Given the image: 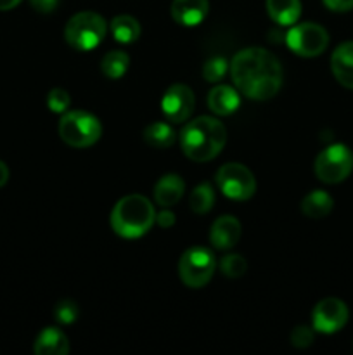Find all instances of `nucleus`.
Listing matches in <instances>:
<instances>
[{"label": "nucleus", "mask_w": 353, "mask_h": 355, "mask_svg": "<svg viewBox=\"0 0 353 355\" xmlns=\"http://www.w3.org/2000/svg\"><path fill=\"white\" fill-rule=\"evenodd\" d=\"M230 76L235 89L255 101L272 99L282 87V66L270 51L242 49L232 58Z\"/></svg>", "instance_id": "obj_1"}, {"label": "nucleus", "mask_w": 353, "mask_h": 355, "mask_svg": "<svg viewBox=\"0 0 353 355\" xmlns=\"http://www.w3.org/2000/svg\"><path fill=\"white\" fill-rule=\"evenodd\" d=\"M179 142L187 158L204 163L220 155L227 142V130L217 118L199 116L182 128Z\"/></svg>", "instance_id": "obj_2"}, {"label": "nucleus", "mask_w": 353, "mask_h": 355, "mask_svg": "<svg viewBox=\"0 0 353 355\" xmlns=\"http://www.w3.org/2000/svg\"><path fill=\"white\" fill-rule=\"evenodd\" d=\"M156 222L154 207L141 194L125 196L114 205L111 211V227L125 239L144 236Z\"/></svg>", "instance_id": "obj_3"}, {"label": "nucleus", "mask_w": 353, "mask_h": 355, "mask_svg": "<svg viewBox=\"0 0 353 355\" xmlns=\"http://www.w3.org/2000/svg\"><path fill=\"white\" fill-rule=\"evenodd\" d=\"M107 24L102 16L96 12H78L68 21L64 38L76 51H92L106 37Z\"/></svg>", "instance_id": "obj_4"}, {"label": "nucleus", "mask_w": 353, "mask_h": 355, "mask_svg": "<svg viewBox=\"0 0 353 355\" xmlns=\"http://www.w3.org/2000/svg\"><path fill=\"white\" fill-rule=\"evenodd\" d=\"M100 134V121L87 111H69L59 121V135L71 148H89L99 141Z\"/></svg>", "instance_id": "obj_5"}, {"label": "nucleus", "mask_w": 353, "mask_h": 355, "mask_svg": "<svg viewBox=\"0 0 353 355\" xmlns=\"http://www.w3.org/2000/svg\"><path fill=\"white\" fill-rule=\"evenodd\" d=\"M215 269H217V260L213 252L204 246H192L180 257V279L189 288L206 286L213 277Z\"/></svg>", "instance_id": "obj_6"}, {"label": "nucleus", "mask_w": 353, "mask_h": 355, "mask_svg": "<svg viewBox=\"0 0 353 355\" xmlns=\"http://www.w3.org/2000/svg\"><path fill=\"white\" fill-rule=\"evenodd\" d=\"M315 175L325 184L343 182L353 170V153L345 144H331L315 159Z\"/></svg>", "instance_id": "obj_7"}, {"label": "nucleus", "mask_w": 353, "mask_h": 355, "mask_svg": "<svg viewBox=\"0 0 353 355\" xmlns=\"http://www.w3.org/2000/svg\"><path fill=\"white\" fill-rule=\"evenodd\" d=\"M217 184L228 200L246 201L255 194L256 180L251 170L241 163H225L217 172Z\"/></svg>", "instance_id": "obj_8"}, {"label": "nucleus", "mask_w": 353, "mask_h": 355, "mask_svg": "<svg viewBox=\"0 0 353 355\" xmlns=\"http://www.w3.org/2000/svg\"><path fill=\"white\" fill-rule=\"evenodd\" d=\"M286 44L301 58H315L327 49L329 33L317 23H301L287 31Z\"/></svg>", "instance_id": "obj_9"}, {"label": "nucleus", "mask_w": 353, "mask_h": 355, "mask_svg": "<svg viewBox=\"0 0 353 355\" xmlns=\"http://www.w3.org/2000/svg\"><path fill=\"white\" fill-rule=\"evenodd\" d=\"M348 322V307L339 298H324L318 302L311 314V326L315 331L332 335L345 328Z\"/></svg>", "instance_id": "obj_10"}, {"label": "nucleus", "mask_w": 353, "mask_h": 355, "mask_svg": "<svg viewBox=\"0 0 353 355\" xmlns=\"http://www.w3.org/2000/svg\"><path fill=\"white\" fill-rule=\"evenodd\" d=\"M194 94L187 85L176 83L165 92L161 99V111L166 120L173 123H182L194 111Z\"/></svg>", "instance_id": "obj_11"}, {"label": "nucleus", "mask_w": 353, "mask_h": 355, "mask_svg": "<svg viewBox=\"0 0 353 355\" xmlns=\"http://www.w3.org/2000/svg\"><path fill=\"white\" fill-rule=\"evenodd\" d=\"M239 238H241V224L232 215H224L211 225L210 241L217 250H230L232 246L237 245Z\"/></svg>", "instance_id": "obj_12"}, {"label": "nucleus", "mask_w": 353, "mask_h": 355, "mask_svg": "<svg viewBox=\"0 0 353 355\" xmlns=\"http://www.w3.org/2000/svg\"><path fill=\"white\" fill-rule=\"evenodd\" d=\"M208 0H173L172 17L182 26H197L206 17Z\"/></svg>", "instance_id": "obj_13"}, {"label": "nucleus", "mask_w": 353, "mask_h": 355, "mask_svg": "<svg viewBox=\"0 0 353 355\" xmlns=\"http://www.w3.org/2000/svg\"><path fill=\"white\" fill-rule=\"evenodd\" d=\"M331 69L343 87L353 90V42H345L336 47L331 55Z\"/></svg>", "instance_id": "obj_14"}, {"label": "nucleus", "mask_w": 353, "mask_h": 355, "mask_svg": "<svg viewBox=\"0 0 353 355\" xmlns=\"http://www.w3.org/2000/svg\"><path fill=\"white\" fill-rule=\"evenodd\" d=\"M241 104V97L235 89L228 85H218L208 94V107L218 116H228Z\"/></svg>", "instance_id": "obj_15"}, {"label": "nucleus", "mask_w": 353, "mask_h": 355, "mask_svg": "<svg viewBox=\"0 0 353 355\" xmlns=\"http://www.w3.org/2000/svg\"><path fill=\"white\" fill-rule=\"evenodd\" d=\"M183 189L185 184L180 179L176 173H168V175L161 177L154 187V200L156 203L161 205L163 208H170L180 201L183 196Z\"/></svg>", "instance_id": "obj_16"}, {"label": "nucleus", "mask_w": 353, "mask_h": 355, "mask_svg": "<svg viewBox=\"0 0 353 355\" xmlns=\"http://www.w3.org/2000/svg\"><path fill=\"white\" fill-rule=\"evenodd\" d=\"M33 350L37 355H66L69 343L59 328H45L35 340Z\"/></svg>", "instance_id": "obj_17"}, {"label": "nucleus", "mask_w": 353, "mask_h": 355, "mask_svg": "<svg viewBox=\"0 0 353 355\" xmlns=\"http://www.w3.org/2000/svg\"><path fill=\"white\" fill-rule=\"evenodd\" d=\"M269 16L280 26H291L301 14L300 0H266Z\"/></svg>", "instance_id": "obj_18"}, {"label": "nucleus", "mask_w": 353, "mask_h": 355, "mask_svg": "<svg viewBox=\"0 0 353 355\" xmlns=\"http://www.w3.org/2000/svg\"><path fill=\"white\" fill-rule=\"evenodd\" d=\"M332 198L325 191H314L301 201V211L308 218H322L331 214Z\"/></svg>", "instance_id": "obj_19"}, {"label": "nucleus", "mask_w": 353, "mask_h": 355, "mask_svg": "<svg viewBox=\"0 0 353 355\" xmlns=\"http://www.w3.org/2000/svg\"><path fill=\"white\" fill-rule=\"evenodd\" d=\"M111 31H113V37L118 42L132 44V42L141 37V24L135 17L123 14V16H116L111 21Z\"/></svg>", "instance_id": "obj_20"}, {"label": "nucleus", "mask_w": 353, "mask_h": 355, "mask_svg": "<svg viewBox=\"0 0 353 355\" xmlns=\"http://www.w3.org/2000/svg\"><path fill=\"white\" fill-rule=\"evenodd\" d=\"M176 135L175 130L170 127L168 123H163V121H156L151 123L144 130V141L147 142L151 148L156 149H166L175 142Z\"/></svg>", "instance_id": "obj_21"}, {"label": "nucleus", "mask_w": 353, "mask_h": 355, "mask_svg": "<svg viewBox=\"0 0 353 355\" xmlns=\"http://www.w3.org/2000/svg\"><path fill=\"white\" fill-rule=\"evenodd\" d=\"M128 66H130V58L123 51L107 52L102 58V62H100V69H102L104 76L111 80L121 78L127 73Z\"/></svg>", "instance_id": "obj_22"}, {"label": "nucleus", "mask_w": 353, "mask_h": 355, "mask_svg": "<svg viewBox=\"0 0 353 355\" xmlns=\"http://www.w3.org/2000/svg\"><path fill=\"white\" fill-rule=\"evenodd\" d=\"M215 203V191L210 184H199L197 187H194V191L190 193L189 198V207L194 214L203 215L213 208Z\"/></svg>", "instance_id": "obj_23"}, {"label": "nucleus", "mask_w": 353, "mask_h": 355, "mask_svg": "<svg viewBox=\"0 0 353 355\" xmlns=\"http://www.w3.org/2000/svg\"><path fill=\"white\" fill-rule=\"evenodd\" d=\"M220 270L227 277H241L248 270V263H246V260L241 255L230 253V255H225L220 260Z\"/></svg>", "instance_id": "obj_24"}, {"label": "nucleus", "mask_w": 353, "mask_h": 355, "mask_svg": "<svg viewBox=\"0 0 353 355\" xmlns=\"http://www.w3.org/2000/svg\"><path fill=\"white\" fill-rule=\"evenodd\" d=\"M80 315V309L76 305V302L69 300H61L54 307V318L59 324H71V322L76 321V318Z\"/></svg>", "instance_id": "obj_25"}, {"label": "nucleus", "mask_w": 353, "mask_h": 355, "mask_svg": "<svg viewBox=\"0 0 353 355\" xmlns=\"http://www.w3.org/2000/svg\"><path fill=\"white\" fill-rule=\"evenodd\" d=\"M227 73V61L224 58H213L203 66V76L206 82H218Z\"/></svg>", "instance_id": "obj_26"}, {"label": "nucleus", "mask_w": 353, "mask_h": 355, "mask_svg": "<svg viewBox=\"0 0 353 355\" xmlns=\"http://www.w3.org/2000/svg\"><path fill=\"white\" fill-rule=\"evenodd\" d=\"M69 94L62 89H52L47 96V106L48 110L54 111V113H66V110L69 107Z\"/></svg>", "instance_id": "obj_27"}, {"label": "nucleus", "mask_w": 353, "mask_h": 355, "mask_svg": "<svg viewBox=\"0 0 353 355\" xmlns=\"http://www.w3.org/2000/svg\"><path fill=\"white\" fill-rule=\"evenodd\" d=\"M314 342V329L308 328V326H296V328L291 331V343L298 349H307Z\"/></svg>", "instance_id": "obj_28"}, {"label": "nucleus", "mask_w": 353, "mask_h": 355, "mask_svg": "<svg viewBox=\"0 0 353 355\" xmlns=\"http://www.w3.org/2000/svg\"><path fill=\"white\" fill-rule=\"evenodd\" d=\"M31 7H33L37 12L42 14H51L57 9L59 0H30Z\"/></svg>", "instance_id": "obj_29"}, {"label": "nucleus", "mask_w": 353, "mask_h": 355, "mask_svg": "<svg viewBox=\"0 0 353 355\" xmlns=\"http://www.w3.org/2000/svg\"><path fill=\"white\" fill-rule=\"evenodd\" d=\"M324 6L332 12H348L353 9V0H324Z\"/></svg>", "instance_id": "obj_30"}, {"label": "nucleus", "mask_w": 353, "mask_h": 355, "mask_svg": "<svg viewBox=\"0 0 353 355\" xmlns=\"http://www.w3.org/2000/svg\"><path fill=\"white\" fill-rule=\"evenodd\" d=\"M156 222H158V225H161V227H172V225L175 224V215L170 210H161L159 214H156Z\"/></svg>", "instance_id": "obj_31"}, {"label": "nucleus", "mask_w": 353, "mask_h": 355, "mask_svg": "<svg viewBox=\"0 0 353 355\" xmlns=\"http://www.w3.org/2000/svg\"><path fill=\"white\" fill-rule=\"evenodd\" d=\"M9 180V168L3 162H0V187L6 186V182Z\"/></svg>", "instance_id": "obj_32"}, {"label": "nucleus", "mask_w": 353, "mask_h": 355, "mask_svg": "<svg viewBox=\"0 0 353 355\" xmlns=\"http://www.w3.org/2000/svg\"><path fill=\"white\" fill-rule=\"evenodd\" d=\"M21 0H0V10H10L19 3Z\"/></svg>", "instance_id": "obj_33"}]
</instances>
